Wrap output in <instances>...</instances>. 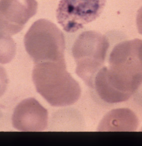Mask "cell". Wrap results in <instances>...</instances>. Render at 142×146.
<instances>
[{
    "instance_id": "obj_4",
    "label": "cell",
    "mask_w": 142,
    "mask_h": 146,
    "mask_svg": "<svg viewBox=\"0 0 142 146\" xmlns=\"http://www.w3.org/2000/svg\"><path fill=\"white\" fill-rule=\"evenodd\" d=\"M109 43L106 36L98 32L88 31L79 35L73 46L76 73L88 86L94 88V79L103 66Z\"/></svg>"
},
{
    "instance_id": "obj_8",
    "label": "cell",
    "mask_w": 142,
    "mask_h": 146,
    "mask_svg": "<svg viewBox=\"0 0 142 146\" xmlns=\"http://www.w3.org/2000/svg\"><path fill=\"white\" fill-rule=\"evenodd\" d=\"M138 119L128 109L113 110L106 114L99 124V131H135Z\"/></svg>"
},
{
    "instance_id": "obj_7",
    "label": "cell",
    "mask_w": 142,
    "mask_h": 146,
    "mask_svg": "<svg viewBox=\"0 0 142 146\" xmlns=\"http://www.w3.org/2000/svg\"><path fill=\"white\" fill-rule=\"evenodd\" d=\"M48 123L47 110L34 98L21 102L12 116L14 127L21 131H43Z\"/></svg>"
},
{
    "instance_id": "obj_11",
    "label": "cell",
    "mask_w": 142,
    "mask_h": 146,
    "mask_svg": "<svg viewBox=\"0 0 142 146\" xmlns=\"http://www.w3.org/2000/svg\"><path fill=\"white\" fill-rule=\"evenodd\" d=\"M136 23L138 31L140 34L142 35V7H141L138 10L137 15Z\"/></svg>"
},
{
    "instance_id": "obj_3",
    "label": "cell",
    "mask_w": 142,
    "mask_h": 146,
    "mask_svg": "<svg viewBox=\"0 0 142 146\" xmlns=\"http://www.w3.org/2000/svg\"><path fill=\"white\" fill-rule=\"evenodd\" d=\"M24 43L35 64L44 62H65V44L63 32L45 19L34 22L25 34Z\"/></svg>"
},
{
    "instance_id": "obj_6",
    "label": "cell",
    "mask_w": 142,
    "mask_h": 146,
    "mask_svg": "<svg viewBox=\"0 0 142 146\" xmlns=\"http://www.w3.org/2000/svg\"><path fill=\"white\" fill-rule=\"evenodd\" d=\"M36 0H0V32L18 34L37 13Z\"/></svg>"
},
{
    "instance_id": "obj_5",
    "label": "cell",
    "mask_w": 142,
    "mask_h": 146,
    "mask_svg": "<svg viewBox=\"0 0 142 146\" xmlns=\"http://www.w3.org/2000/svg\"><path fill=\"white\" fill-rule=\"evenodd\" d=\"M105 3L106 0H61L56 11L58 23L65 32H77L96 19Z\"/></svg>"
},
{
    "instance_id": "obj_2",
    "label": "cell",
    "mask_w": 142,
    "mask_h": 146,
    "mask_svg": "<svg viewBox=\"0 0 142 146\" xmlns=\"http://www.w3.org/2000/svg\"><path fill=\"white\" fill-rule=\"evenodd\" d=\"M32 79L38 93L52 106L73 105L81 96L80 85L67 70L65 62L35 64Z\"/></svg>"
},
{
    "instance_id": "obj_1",
    "label": "cell",
    "mask_w": 142,
    "mask_h": 146,
    "mask_svg": "<svg viewBox=\"0 0 142 146\" xmlns=\"http://www.w3.org/2000/svg\"><path fill=\"white\" fill-rule=\"evenodd\" d=\"M108 61V66H103L95 76V90L106 103L126 102L142 84V40L118 44Z\"/></svg>"
},
{
    "instance_id": "obj_9",
    "label": "cell",
    "mask_w": 142,
    "mask_h": 146,
    "mask_svg": "<svg viewBox=\"0 0 142 146\" xmlns=\"http://www.w3.org/2000/svg\"><path fill=\"white\" fill-rule=\"evenodd\" d=\"M16 51V44L11 36L0 32V64L11 62L15 56Z\"/></svg>"
},
{
    "instance_id": "obj_10",
    "label": "cell",
    "mask_w": 142,
    "mask_h": 146,
    "mask_svg": "<svg viewBox=\"0 0 142 146\" xmlns=\"http://www.w3.org/2000/svg\"><path fill=\"white\" fill-rule=\"evenodd\" d=\"M8 83V79L7 72L3 67L0 66V98L6 90Z\"/></svg>"
}]
</instances>
